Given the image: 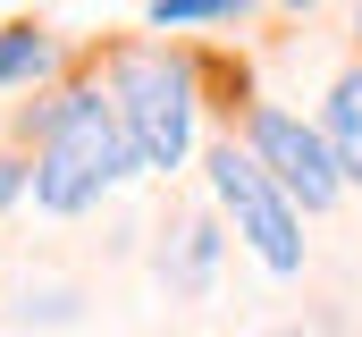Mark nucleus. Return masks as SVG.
Masks as SVG:
<instances>
[{
    "label": "nucleus",
    "mask_w": 362,
    "mask_h": 337,
    "mask_svg": "<svg viewBox=\"0 0 362 337\" xmlns=\"http://www.w3.org/2000/svg\"><path fill=\"white\" fill-rule=\"evenodd\" d=\"M320 135H329V152H337V177L362 185V68L329 84V101H320Z\"/></svg>",
    "instance_id": "39448f33"
},
{
    "label": "nucleus",
    "mask_w": 362,
    "mask_h": 337,
    "mask_svg": "<svg viewBox=\"0 0 362 337\" xmlns=\"http://www.w3.org/2000/svg\"><path fill=\"white\" fill-rule=\"evenodd\" d=\"M135 168V144H127V127H118V101H110V84L76 76L51 110H42V127H34V202L51 211V219H76L93 211L118 177Z\"/></svg>",
    "instance_id": "f257e3e1"
},
{
    "label": "nucleus",
    "mask_w": 362,
    "mask_h": 337,
    "mask_svg": "<svg viewBox=\"0 0 362 337\" xmlns=\"http://www.w3.org/2000/svg\"><path fill=\"white\" fill-rule=\"evenodd\" d=\"M245 8L236 0H152V25L169 34V25H236Z\"/></svg>",
    "instance_id": "6e6552de"
},
{
    "label": "nucleus",
    "mask_w": 362,
    "mask_h": 337,
    "mask_svg": "<svg viewBox=\"0 0 362 337\" xmlns=\"http://www.w3.org/2000/svg\"><path fill=\"white\" fill-rule=\"evenodd\" d=\"M278 337H303V329H278Z\"/></svg>",
    "instance_id": "9d476101"
},
{
    "label": "nucleus",
    "mask_w": 362,
    "mask_h": 337,
    "mask_svg": "<svg viewBox=\"0 0 362 337\" xmlns=\"http://www.w3.org/2000/svg\"><path fill=\"white\" fill-rule=\"evenodd\" d=\"M17 194H34V161H17V152H0V211H8Z\"/></svg>",
    "instance_id": "1a4fd4ad"
},
{
    "label": "nucleus",
    "mask_w": 362,
    "mask_h": 337,
    "mask_svg": "<svg viewBox=\"0 0 362 337\" xmlns=\"http://www.w3.org/2000/svg\"><path fill=\"white\" fill-rule=\"evenodd\" d=\"M354 34H362V8H354Z\"/></svg>",
    "instance_id": "9b49d317"
},
{
    "label": "nucleus",
    "mask_w": 362,
    "mask_h": 337,
    "mask_svg": "<svg viewBox=\"0 0 362 337\" xmlns=\"http://www.w3.org/2000/svg\"><path fill=\"white\" fill-rule=\"evenodd\" d=\"M211 253H219V228H211V219H185L177 228V261H160V270H169L177 287H202V278H211Z\"/></svg>",
    "instance_id": "0eeeda50"
},
{
    "label": "nucleus",
    "mask_w": 362,
    "mask_h": 337,
    "mask_svg": "<svg viewBox=\"0 0 362 337\" xmlns=\"http://www.w3.org/2000/svg\"><path fill=\"white\" fill-rule=\"evenodd\" d=\"M59 68V42L42 25H0V84H34Z\"/></svg>",
    "instance_id": "423d86ee"
},
{
    "label": "nucleus",
    "mask_w": 362,
    "mask_h": 337,
    "mask_svg": "<svg viewBox=\"0 0 362 337\" xmlns=\"http://www.w3.org/2000/svg\"><path fill=\"white\" fill-rule=\"evenodd\" d=\"M245 152L270 168V185L295 202V211H329V202L346 194L329 135H320V127H303V118H295V110H278V101H253V110H245Z\"/></svg>",
    "instance_id": "20e7f679"
},
{
    "label": "nucleus",
    "mask_w": 362,
    "mask_h": 337,
    "mask_svg": "<svg viewBox=\"0 0 362 337\" xmlns=\"http://www.w3.org/2000/svg\"><path fill=\"white\" fill-rule=\"evenodd\" d=\"M211 194H219V211H228V228L245 236V253L270 270V278H295L303 270V219H295V202L270 185V168L253 161L245 144H211Z\"/></svg>",
    "instance_id": "7ed1b4c3"
},
{
    "label": "nucleus",
    "mask_w": 362,
    "mask_h": 337,
    "mask_svg": "<svg viewBox=\"0 0 362 337\" xmlns=\"http://www.w3.org/2000/svg\"><path fill=\"white\" fill-rule=\"evenodd\" d=\"M110 101H118L127 144H135V168H152V177L185 168V152H194V68L177 51H152V42L118 51L110 59Z\"/></svg>",
    "instance_id": "f03ea898"
}]
</instances>
